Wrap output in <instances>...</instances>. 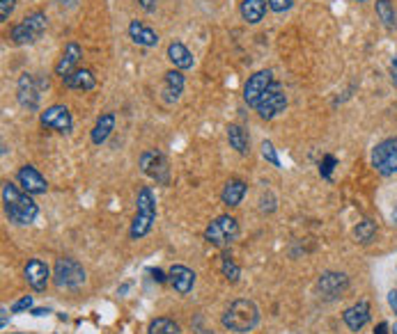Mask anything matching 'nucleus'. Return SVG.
I'll return each mask as SVG.
<instances>
[{"label":"nucleus","instance_id":"c85d7f7f","mask_svg":"<svg viewBox=\"0 0 397 334\" xmlns=\"http://www.w3.org/2000/svg\"><path fill=\"white\" fill-rule=\"evenodd\" d=\"M221 272H223V277L227 281H232V284H234V281H239V277H241V268L234 263V259L230 254L221 256Z\"/></svg>","mask_w":397,"mask_h":334},{"label":"nucleus","instance_id":"f257e3e1","mask_svg":"<svg viewBox=\"0 0 397 334\" xmlns=\"http://www.w3.org/2000/svg\"><path fill=\"white\" fill-rule=\"evenodd\" d=\"M3 209H5V216L10 218V222L21 227L32 225L35 218L39 216V207L30 197V193L21 190V188L14 186L12 181H3Z\"/></svg>","mask_w":397,"mask_h":334},{"label":"nucleus","instance_id":"2eb2a0df","mask_svg":"<svg viewBox=\"0 0 397 334\" xmlns=\"http://www.w3.org/2000/svg\"><path fill=\"white\" fill-rule=\"evenodd\" d=\"M81 57H83V48H81V44H79V41H69V44H67L65 50H62L60 62L55 64V74L65 81L67 76H72L76 69H79Z\"/></svg>","mask_w":397,"mask_h":334},{"label":"nucleus","instance_id":"7c9ffc66","mask_svg":"<svg viewBox=\"0 0 397 334\" xmlns=\"http://www.w3.org/2000/svg\"><path fill=\"white\" fill-rule=\"evenodd\" d=\"M337 165V160L335 156H331V153H326V156L322 158V162H319V174H322L324 179H331V172H333V167Z\"/></svg>","mask_w":397,"mask_h":334},{"label":"nucleus","instance_id":"a19ab883","mask_svg":"<svg viewBox=\"0 0 397 334\" xmlns=\"http://www.w3.org/2000/svg\"><path fill=\"white\" fill-rule=\"evenodd\" d=\"M7 325V309H3V328Z\"/></svg>","mask_w":397,"mask_h":334},{"label":"nucleus","instance_id":"37998d69","mask_svg":"<svg viewBox=\"0 0 397 334\" xmlns=\"http://www.w3.org/2000/svg\"><path fill=\"white\" fill-rule=\"evenodd\" d=\"M356 3H365V0H356Z\"/></svg>","mask_w":397,"mask_h":334},{"label":"nucleus","instance_id":"412c9836","mask_svg":"<svg viewBox=\"0 0 397 334\" xmlns=\"http://www.w3.org/2000/svg\"><path fill=\"white\" fill-rule=\"evenodd\" d=\"M129 37L133 39V44H138V46H156L159 44V35L154 30L149 28V25L145 23H140V21H131L129 23Z\"/></svg>","mask_w":397,"mask_h":334},{"label":"nucleus","instance_id":"6ab92c4d","mask_svg":"<svg viewBox=\"0 0 397 334\" xmlns=\"http://www.w3.org/2000/svg\"><path fill=\"white\" fill-rule=\"evenodd\" d=\"M246 190H248L246 181H241V179H230V181H227L225 188H223L221 200H223V204L227 209H234V207H239V204L243 202Z\"/></svg>","mask_w":397,"mask_h":334},{"label":"nucleus","instance_id":"4468645a","mask_svg":"<svg viewBox=\"0 0 397 334\" xmlns=\"http://www.w3.org/2000/svg\"><path fill=\"white\" fill-rule=\"evenodd\" d=\"M16 179H19V183L25 193H30V195H44L48 190V183H46V179L39 174V169L37 167H32V165H23L19 172H16Z\"/></svg>","mask_w":397,"mask_h":334},{"label":"nucleus","instance_id":"20e7f679","mask_svg":"<svg viewBox=\"0 0 397 334\" xmlns=\"http://www.w3.org/2000/svg\"><path fill=\"white\" fill-rule=\"evenodd\" d=\"M53 279L58 288L76 291L86 284V268L72 256H60L53 265Z\"/></svg>","mask_w":397,"mask_h":334},{"label":"nucleus","instance_id":"dca6fc26","mask_svg":"<svg viewBox=\"0 0 397 334\" xmlns=\"http://www.w3.org/2000/svg\"><path fill=\"white\" fill-rule=\"evenodd\" d=\"M342 321L351 332H361L370 323V302L368 300H358L356 305L347 307L342 312Z\"/></svg>","mask_w":397,"mask_h":334},{"label":"nucleus","instance_id":"f03ea898","mask_svg":"<svg viewBox=\"0 0 397 334\" xmlns=\"http://www.w3.org/2000/svg\"><path fill=\"white\" fill-rule=\"evenodd\" d=\"M221 321H223L225 330L236 332V334H246V332L257 328L260 309H257V305L253 302V300L239 298V300H234L230 307H227Z\"/></svg>","mask_w":397,"mask_h":334},{"label":"nucleus","instance_id":"4c0bfd02","mask_svg":"<svg viewBox=\"0 0 397 334\" xmlns=\"http://www.w3.org/2000/svg\"><path fill=\"white\" fill-rule=\"evenodd\" d=\"M149 275H152V277H154L156 281H166V279H168V277H166V275H163V272H161V270H159V268H152V270H149Z\"/></svg>","mask_w":397,"mask_h":334},{"label":"nucleus","instance_id":"5701e85b","mask_svg":"<svg viewBox=\"0 0 397 334\" xmlns=\"http://www.w3.org/2000/svg\"><path fill=\"white\" fill-rule=\"evenodd\" d=\"M267 0H241V5H239V12H241V19L250 23V25H255L260 23L262 19H264V14H267Z\"/></svg>","mask_w":397,"mask_h":334},{"label":"nucleus","instance_id":"f704fd0d","mask_svg":"<svg viewBox=\"0 0 397 334\" xmlns=\"http://www.w3.org/2000/svg\"><path fill=\"white\" fill-rule=\"evenodd\" d=\"M138 3H140V7L145 12H154L156 10V0H138Z\"/></svg>","mask_w":397,"mask_h":334},{"label":"nucleus","instance_id":"f3484780","mask_svg":"<svg viewBox=\"0 0 397 334\" xmlns=\"http://www.w3.org/2000/svg\"><path fill=\"white\" fill-rule=\"evenodd\" d=\"M168 279H170L173 288L180 295H189L193 291V286H196V272H193L191 268H187V265H182V263L173 265L170 272H168Z\"/></svg>","mask_w":397,"mask_h":334},{"label":"nucleus","instance_id":"4be33fe9","mask_svg":"<svg viewBox=\"0 0 397 334\" xmlns=\"http://www.w3.org/2000/svg\"><path fill=\"white\" fill-rule=\"evenodd\" d=\"M168 60L175 64V69L180 71H187L193 67V53L182 44V41H170L168 46Z\"/></svg>","mask_w":397,"mask_h":334},{"label":"nucleus","instance_id":"ea45409f","mask_svg":"<svg viewBox=\"0 0 397 334\" xmlns=\"http://www.w3.org/2000/svg\"><path fill=\"white\" fill-rule=\"evenodd\" d=\"M46 314H51L48 309H32V316H46Z\"/></svg>","mask_w":397,"mask_h":334},{"label":"nucleus","instance_id":"423d86ee","mask_svg":"<svg viewBox=\"0 0 397 334\" xmlns=\"http://www.w3.org/2000/svg\"><path fill=\"white\" fill-rule=\"evenodd\" d=\"M372 167L382 176L397 174V138H386L372 149Z\"/></svg>","mask_w":397,"mask_h":334},{"label":"nucleus","instance_id":"473e14b6","mask_svg":"<svg viewBox=\"0 0 397 334\" xmlns=\"http://www.w3.org/2000/svg\"><path fill=\"white\" fill-rule=\"evenodd\" d=\"M267 5H269V10H274L278 14H283L287 10H292V0H267Z\"/></svg>","mask_w":397,"mask_h":334},{"label":"nucleus","instance_id":"1a4fd4ad","mask_svg":"<svg viewBox=\"0 0 397 334\" xmlns=\"http://www.w3.org/2000/svg\"><path fill=\"white\" fill-rule=\"evenodd\" d=\"M140 169L145 172L147 176L154 179L156 183H163L168 186L170 181V172H168V160L161 151H145L140 156Z\"/></svg>","mask_w":397,"mask_h":334},{"label":"nucleus","instance_id":"c756f323","mask_svg":"<svg viewBox=\"0 0 397 334\" xmlns=\"http://www.w3.org/2000/svg\"><path fill=\"white\" fill-rule=\"evenodd\" d=\"M262 156H264V160L271 162L274 167H281V158H278V153H276V149H274V144L269 142V140L262 142Z\"/></svg>","mask_w":397,"mask_h":334},{"label":"nucleus","instance_id":"a878e982","mask_svg":"<svg viewBox=\"0 0 397 334\" xmlns=\"http://www.w3.org/2000/svg\"><path fill=\"white\" fill-rule=\"evenodd\" d=\"M375 12L379 16V21H382L388 30H397V12H395L393 0H377Z\"/></svg>","mask_w":397,"mask_h":334},{"label":"nucleus","instance_id":"6e6552de","mask_svg":"<svg viewBox=\"0 0 397 334\" xmlns=\"http://www.w3.org/2000/svg\"><path fill=\"white\" fill-rule=\"evenodd\" d=\"M39 124L44 128H48V131H55V133H72L74 117H72L67 106L55 104V106L46 108L44 113L39 115Z\"/></svg>","mask_w":397,"mask_h":334},{"label":"nucleus","instance_id":"0eeeda50","mask_svg":"<svg viewBox=\"0 0 397 334\" xmlns=\"http://www.w3.org/2000/svg\"><path fill=\"white\" fill-rule=\"evenodd\" d=\"M285 108H287V97H285V92L278 83H274L271 88L262 94L257 106H255L257 115L262 119H274L276 115H281Z\"/></svg>","mask_w":397,"mask_h":334},{"label":"nucleus","instance_id":"a211bd4d","mask_svg":"<svg viewBox=\"0 0 397 334\" xmlns=\"http://www.w3.org/2000/svg\"><path fill=\"white\" fill-rule=\"evenodd\" d=\"M184 74L180 69H170L163 76V101L166 104H175L184 92Z\"/></svg>","mask_w":397,"mask_h":334},{"label":"nucleus","instance_id":"ddd939ff","mask_svg":"<svg viewBox=\"0 0 397 334\" xmlns=\"http://www.w3.org/2000/svg\"><path fill=\"white\" fill-rule=\"evenodd\" d=\"M23 275H25V281H28V286L32 291H37V293L46 291L48 279H51V270L41 259H30L28 263H25Z\"/></svg>","mask_w":397,"mask_h":334},{"label":"nucleus","instance_id":"c03bdc74","mask_svg":"<svg viewBox=\"0 0 397 334\" xmlns=\"http://www.w3.org/2000/svg\"><path fill=\"white\" fill-rule=\"evenodd\" d=\"M395 334H397V328H395Z\"/></svg>","mask_w":397,"mask_h":334},{"label":"nucleus","instance_id":"79ce46f5","mask_svg":"<svg viewBox=\"0 0 397 334\" xmlns=\"http://www.w3.org/2000/svg\"><path fill=\"white\" fill-rule=\"evenodd\" d=\"M58 3H60V5H65V0H58Z\"/></svg>","mask_w":397,"mask_h":334},{"label":"nucleus","instance_id":"58836bf2","mask_svg":"<svg viewBox=\"0 0 397 334\" xmlns=\"http://www.w3.org/2000/svg\"><path fill=\"white\" fill-rule=\"evenodd\" d=\"M375 334H388V323H379L377 328H375Z\"/></svg>","mask_w":397,"mask_h":334},{"label":"nucleus","instance_id":"72a5a7b5","mask_svg":"<svg viewBox=\"0 0 397 334\" xmlns=\"http://www.w3.org/2000/svg\"><path fill=\"white\" fill-rule=\"evenodd\" d=\"M32 307V295H23L21 300H16L12 305V314H21V312H28Z\"/></svg>","mask_w":397,"mask_h":334},{"label":"nucleus","instance_id":"bb28decb","mask_svg":"<svg viewBox=\"0 0 397 334\" xmlns=\"http://www.w3.org/2000/svg\"><path fill=\"white\" fill-rule=\"evenodd\" d=\"M354 238L363 245H370L377 238V222L375 220H361L356 227H354Z\"/></svg>","mask_w":397,"mask_h":334},{"label":"nucleus","instance_id":"c9c22d12","mask_svg":"<svg viewBox=\"0 0 397 334\" xmlns=\"http://www.w3.org/2000/svg\"><path fill=\"white\" fill-rule=\"evenodd\" d=\"M388 305H391V309L397 314V291H391V293H388Z\"/></svg>","mask_w":397,"mask_h":334},{"label":"nucleus","instance_id":"7ed1b4c3","mask_svg":"<svg viewBox=\"0 0 397 334\" xmlns=\"http://www.w3.org/2000/svg\"><path fill=\"white\" fill-rule=\"evenodd\" d=\"M156 220V200H154V193L149 188H140L138 193V200H136V218L131 222V229H129V236L133 241L138 238L147 236L152 231V225Z\"/></svg>","mask_w":397,"mask_h":334},{"label":"nucleus","instance_id":"9d476101","mask_svg":"<svg viewBox=\"0 0 397 334\" xmlns=\"http://www.w3.org/2000/svg\"><path fill=\"white\" fill-rule=\"evenodd\" d=\"M41 88H48V83H39L37 78L30 74H23L19 78V85H16V99L19 104L28 110H37L39 108V90Z\"/></svg>","mask_w":397,"mask_h":334},{"label":"nucleus","instance_id":"b1692460","mask_svg":"<svg viewBox=\"0 0 397 334\" xmlns=\"http://www.w3.org/2000/svg\"><path fill=\"white\" fill-rule=\"evenodd\" d=\"M227 142H230V147L234 151H239L241 156H246V153L250 151V138H248L246 128L239 126V124L227 126Z\"/></svg>","mask_w":397,"mask_h":334},{"label":"nucleus","instance_id":"cd10ccee","mask_svg":"<svg viewBox=\"0 0 397 334\" xmlns=\"http://www.w3.org/2000/svg\"><path fill=\"white\" fill-rule=\"evenodd\" d=\"M147 334H180V325L173 319H166V316H159L149 323Z\"/></svg>","mask_w":397,"mask_h":334},{"label":"nucleus","instance_id":"f8f14e48","mask_svg":"<svg viewBox=\"0 0 397 334\" xmlns=\"http://www.w3.org/2000/svg\"><path fill=\"white\" fill-rule=\"evenodd\" d=\"M274 85V74L269 69H262V71H255L250 76V78L246 81V85H243V101H246L248 106L255 108L260 97L264 94L269 88Z\"/></svg>","mask_w":397,"mask_h":334},{"label":"nucleus","instance_id":"39448f33","mask_svg":"<svg viewBox=\"0 0 397 334\" xmlns=\"http://www.w3.org/2000/svg\"><path fill=\"white\" fill-rule=\"evenodd\" d=\"M239 236V222L232 216H218L205 229V241L214 247H227Z\"/></svg>","mask_w":397,"mask_h":334},{"label":"nucleus","instance_id":"e433bc0d","mask_svg":"<svg viewBox=\"0 0 397 334\" xmlns=\"http://www.w3.org/2000/svg\"><path fill=\"white\" fill-rule=\"evenodd\" d=\"M391 81H393V85H397V53H395L393 62H391Z\"/></svg>","mask_w":397,"mask_h":334},{"label":"nucleus","instance_id":"2f4dec72","mask_svg":"<svg viewBox=\"0 0 397 334\" xmlns=\"http://www.w3.org/2000/svg\"><path fill=\"white\" fill-rule=\"evenodd\" d=\"M16 7V0H0V21H10V16Z\"/></svg>","mask_w":397,"mask_h":334},{"label":"nucleus","instance_id":"aec40b11","mask_svg":"<svg viewBox=\"0 0 397 334\" xmlns=\"http://www.w3.org/2000/svg\"><path fill=\"white\" fill-rule=\"evenodd\" d=\"M67 90H79V92H90L95 90L97 85V76L92 69H76L72 76H67L62 81Z\"/></svg>","mask_w":397,"mask_h":334},{"label":"nucleus","instance_id":"9b49d317","mask_svg":"<svg viewBox=\"0 0 397 334\" xmlns=\"http://www.w3.org/2000/svg\"><path fill=\"white\" fill-rule=\"evenodd\" d=\"M317 288H319V295L324 300H335L349 288V277L344 275V272L326 270V272H322V277H319Z\"/></svg>","mask_w":397,"mask_h":334},{"label":"nucleus","instance_id":"393cba45","mask_svg":"<svg viewBox=\"0 0 397 334\" xmlns=\"http://www.w3.org/2000/svg\"><path fill=\"white\" fill-rule=\"evenodd\" d=\"M113 131H115V113H104L97 119L95 128H92V142L104 144L108 138H111Z\"/></svg>","mask_w":397,"mask_h":334}]
</instances>
